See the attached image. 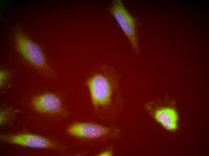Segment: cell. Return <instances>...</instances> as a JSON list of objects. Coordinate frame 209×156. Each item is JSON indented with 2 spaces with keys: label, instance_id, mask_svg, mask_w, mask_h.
Wrapping results in <instances>:
<instances>
[{
  "label": "cell",
  "instance_id": "obj_9",
  "mask_svg": "<svg viewBox=\"0 0 209 156\" xmlns=\"http://www.w3.org/2000/svg\"><path fill=\"white\" fill-rule=\"evenodd\" d=\"M10 76V73L6 70H2L0 72V85L2 87Z\"/></svg>",
  "mask_w": 209,
  "mask_h": 156
},
{
  "label": "cell",
  "instance_id": "obj_3",
  "mask_svg": "<svg viewBox=\"0 0 209 156\" xmlns=\"http://www.w3.org/2000/svg\"><path fill=\"white\" fill-rule=\"evenodd\" d=\"M109 10L128 39L134 51L139 53L140 50L137 37L135 19L120 0H114Z\"/></svg>",
  "mask_w": 209,
  "mask_h": 156
},
{
  "label": "cell",
  "instance_id": "obj_2",
  "mask_svg": "<svg viewBox=\"0 0 209 156\" xmlns=\"http://www.w3.org/2000/svg\"><path fill=\"white\" fill-rule=\"evenodd\" d=\"M15 40L17 50L27 61L47 76L55 75V71L47 63L43 51L37 44L19 31L16 33Z\"/></svg>",
  "mask_w": 209,
  "mask_h": 156
},
{
  "label": "cell",
  "instance_id": "obj_7",
  "mask_svg": "<svg viewBox=\"0 0 209 156\" xmlns=\"http://www.w3.org/2000/svg\"><path fill=\"white\" fill-rule=\"evenodd\" d=\"M31 103L35 110L40 113L58 114L64 110L61 99L52 93H48L37 96L32 100Z\"/></svg>",
  "mask_w": 209,
  "mask_h": 156
},
{
  "label": "cell",
  "instance_id": "obj_10",
  "mask_svg": "<svg viewBox=\"0 0 209 156\" xmlns=\"http://www.w3.org/2000/svg\"><path fill=\"white\" fill-rule=\"evenodd\" d=\"M113 155V152L110 150L104 151L98 154L99 156H112Z\"/></svg>",
  "mask_w": 209,
  "mask_h": 156
},
{
  "label": "cell",
  "instance_id": "obj_6",
  "mask_svg": "<svg viewBox=\"0 0 209 156\" xmlns=\"http://www.w3.org/2000/svg\"><path fill=\"white\" fill-rule=\"evenodd\" d=\"M2 140L8 143L30 148H54L55 144L44 137L35 135L23 134L4 135L1 136Z\"/></svg>",
  "mask_w": 209,
  "mask_h": 156
},
{
  "label": "cell",
  "instance_id": "obj_1",
  "mask_svg": "<svg viewBox=\"0 0 209 156\" xmlns=\"http://www.w3.org/2000/svg\"><path fill=\"white\" fill-rule=\"evenodd\" d=\"M120 77L114 67L104 64L86 79L92 106L98 112H120L123 104Z\"/></svg>",
  "mask_w": 209,
  "mask_h": 156
},
{
  "label": "cell",
  "instance_id": "obj_4",
  "mask_svg": "<svg viewBox=\"0 0 209 156\" xmlns=\"http://www.w3.org/2000/svg\"><path fill=\"white\" fill-rule=\"evenodd\" d=\"M70 135L78 138L95 139L105 137H117L120 130L116 127H111L89 122H75L67 128Z\"/></svg>",
  "mask_w": 209,
  "mask_h": 156
},
{
  "label": "cell",
  "instance_id": "obj_5",
  "mask_svg": "<svg viewBox=\"0 0 209 156\" xmlns=\"http://www.w3.org/2000/svg\"><path fill=\"white\" fill-rule=\"evenodd\" d=\"M144 107L156 121L167 130L172 131L177 128L178 114L171 105H164L158 101H151L145 104Z\"/></svg>",
  "mask_w": 209,
  "mask_h": 156
},
{
  "label": "cell",
  "instance_id": "obj_8",
  "mask_svg": "<svg viewBox=\"0 0 209 156\" xmlns=\"http://www.w3.org/2000/svg\"><path fill=\"white\" fill-rule=\"evenodd\" d=\"M10 110H2L0 112V124L2 125L5 124L9 119L12 113L10 112Z\"/></svg>",
  "mask_w": 209,
  "mask_h": 156
}]
</instances>
